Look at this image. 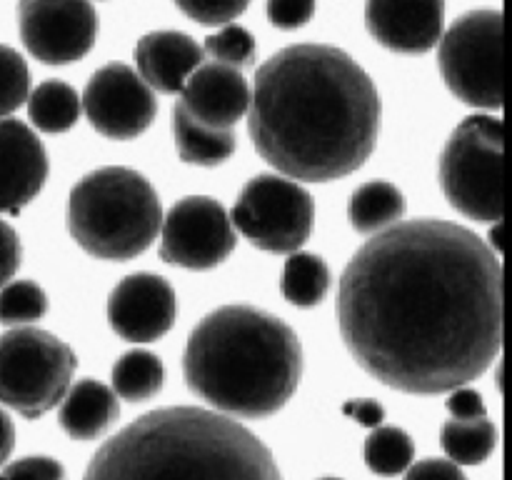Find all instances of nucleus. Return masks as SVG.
I'll use <instances>...</instances> for the list:
<instances>
[{"label": "nucleus", "instance_id": "f257e3e1", "mask_svg": "<svg viewBox=\"0 0 512 480\" xmlns=\"http://www.w3.org/2000/svg\"><path fill=\"white\" fill-rule=\"evenodd\" d=\"M338 323L355 363L380 383L450 393L480 378L503 348V265L465 225L395 223L345 265Z\"/></svg>", "mask_w": 512, "mask_h": 480}, {"label": "nucleus", "instance_id": "f03ea898", "mask_svg": "<svg viewBox=\"0 0 512 480\" xmlns=\"http://www.w3.org/2000/svg\"><path fill=\"white\" fill-rule=\"evenodd\" d=\"M248 130L260 158L280 175L305 183L345 178L378 143V88L345 50L293 45L255 73Z\"/></svg>", "mask_w": 512, "mask_h": 480}, {"label": "nucleus", "instance_id": "7ed1b4c3", "mask_svg": "<svg viewBox=\"0 0 512 480\" xmlns=\"http://www.w3.org/2000/svg\"><path fill=\"white\" fill-rule=\"evenodd\" d=\"M83 480H283L263 440L218 410L140 415L98 448Z\"/></svg>", "mask_w": 512, "mask_h": 480}, {"label": "nucleus", "instance_id": "20e7f679", "mask_svg": "<svg viewBox=\"0 0 512 480\" xmlns=\"http://www.w3.org/2000/svg\"><path fill=\"white\" fill-rule=\"evenodd\" d=\"M188 388L230 418H268L295 395L303 348L278 315L248 303L223 305L190 333L183 355Z\"/></svg>", "mask_w": 512, "mask_h": 480}, {"label": "nucleus", "instance_id": "39448f33", "mask_svg": "<svg viewBox=\"0 0 512 480\" xmlns=\"http://www.w3.org/2000/svg\"><path fill=\"white\" fill-rule=\"evenodd\" d=\"M163 208L153 183L123 165L83 175L68 198V230L98 260H130L160 233Z\"/></svg>", "mask_w": 512, "mask_h": 480}, {"label": "nucleus", "instance_id": "423d86ee", "mask_svg": "<svg viewBox=\"0 0 512 480\" xmlns=\"http://www.w3.org/2000/svg\"><path fill=\"white\" fill-rule=\"evenodd\" d=\"M440 188L470 220H503V120L488 113L465 118L440 155Z\"/></svg>", "mask_w": 512, "mask_h": 480}, {"label": "nucleus", "instance_id": "0eeeda50", "mask_svg": "<svg viewBox=\"0 0 512 480\" xmlns=\"http://www.w3.org/2000/svg\"><path fill=\"white\" fill-rule=\"evenodd\" d=\"M73 348L48 330L20 325L0 335V403L35 420L60 403L73 383Z\"/></svg>", "mask_w": 512, "mask_h": 480}, {"label": "nucleus", "instance_id": "6e6552de", "mask_svg": "<svg viewBox=\"0 0 512 480\" xmlns=\"http://www.w3.org/2000/svg\"><path fill=\"white\" fill-rule=\"evenodd\" d=\"M438 63L445 85L470 108H503V13L470 10L438 40Z\"/></svg>", "mask_w": 512, "mask_h": 480}, {"label": "nucleus", "instance_id": "1a4fd4ad", "mask_svg": "<svg viewBox=\"0 0 512 480\" xmlns=\"http://www.w3.org/2000/svg\"><path fill=\"white\" fill-rule=\"evenodd\" d=\"M233 228L265 253H293L313 233L315 203L288 175L260 173L245 183L233 205Z\"/></svg>", "mask_w": 512, "mask_h": 480}, {"label": "nucleus", "instance_id": "9d476101", "mask_svg": "<svg viewBox=\"0 0 512 480\" xmlns=\"http://www.w3.org/2000/svg\"><path fill=\"white\" fill-rule=\"evenodd\" d=\"M160 258L175 268H218L235 250V228L223 203L208 195L178 200L160 223Z\"/></svg>", "mask_w": 512, "mask_h": 480}, {"label": "nucleus", "instance_id": "9b49d317", "mask_svg": "<svg viewBox=\"0 0 512 480\" xmlns=\"http://www.w3.org/2000/svg\"><path fill=\"white\" fill-rule=\"evenodd\" d=\"M18 28L25 50L45 65L85 58L98 35V13L90 0H20Z\"/></svg>", "mask_w": 512, "mask_h": 480}, {"label": "nucleus", "instance_id": "f8f14e48", "mask_svg": "<svg viewBox=\"0 0 512 480\" xmlns=\"http://www.w3.org/2000/svg\"><path fill=\"white\" fill-rule=\"evenodd\" d=\"M80 105L90 125L113 140L138 138L158 115L155 90L125 63H108L95 70Z\"/></svg>", "mask_w": 512, "mask_h": 480}, {"label": "nucleus", "instance_id": "ddd939ff", "mask_svg": "<svg viewBox=\"0 0 512 480\" xmlns=\"http://www.w3.org/2000/svg\"><path fill=\"white\" fill-rule=\"evenodd\" d=\"M175 290L163 275L133 273L108 298V323L128 343H153L175 323Z\"/></svg>", "mask_w": 512, "mask_h": 480}, {"label": "nucleus", "instance_id": "4468645a", "mask_svg": "<svg viewBox=\"0 0 512 480\" xmlns=\"http://www.w3.org/2000/svg\"><path fill=\"white\" fill-rule=\"evenodd\" d=\"M365 25L383 48L423 55L443 35L445 0H368Z\"/></svg>", "mask_w": 512, "mask_h": 480}, {"label": "nucleus", "instance_id": "2eb2a0df", "mask_svg": "<svg viewBox=\"0 0 512 480\" xmlns=\"http://www.w3.org/2000/svg\"><path fill=\"white\" fill-rule=\"evenodd\" d=\"M178 105L200 123L233 130V125L248 115L250 85L240 68L203 60L180 88Z\"/></svg>", "mask_w": 512, "mask_h": 480}, {"label": "nucleus", "instance_id": "dca6fc26", "mask_svg": "<svg viewBox=\"0 0 512 480\" xmlns=\"http://www.w3.org/2000/svg\"><path fill=\"white\" fill-rule=\"evenodd\" d=\"M48 180V153L33 128L0 118V213H18Z\"/></svg>", "mask_w": 512, "mask_h": 480}, {"label": "nucleus", "instance_id": "f3484780", "mask_svg": "<svg viewBox=\"0 0 512 480\" xmlns=\"http://www.w3.org/2000/svg\"><path fill=\"white\" fill-rule=\"evenodd\" d=\"M203 60V48L178 30H155L135 45L138 75L158 93H180L185 80Z\"/></svg>", "mask_w": 512, "mask_h": 480}, {"label": "nucleus", "instance_id": "a211bd4d", "mask_svg": "<svg viewBox=\"0 0 512 480\" xmlns=\"http://www.w3.org/2000/svg\"><path fill=\"white\" fill-rule=\"evenodd\" d=\"M120 398L100 380L83 378L70 385L58 403V423L73 440H95L118 420Z\"/></svg>", "mask_w": 512, "mask_h": 480}, {"label": "nucleus", "instance_id": "6ab92c4d", "mask_svg": "<svg viewBox=\"0 0 512 480\" xmlns=\"http://www.w3.org/2000/svg\"><path fill=\"white\" fill-rule=\"evenodd\" d=\"M173 140L180 160L188 165H200V168L225 163L235 153L233 130L200 123L180 105L173 108Z\"/></svg>", "mask_w": 512, "mask_h": 480}, {"label": "nucleus", "instance_id": "aec40b11", "mask_svg": "<svg viewBox=\"0 0 512 480\" xmlns=\"http://www.w3.org/2000/svg\"><path fill=\"white\" fill-rule=\"evenodd\" d=\"M405 215V195L390 180H368L348 200V220L358 233L375 235L400 223Z\"/></svg>", "mask_w": 512, "mask_h": 480}, {"label": "nucleus", "instance_id": "412c9836", "mask_svg": "<svg viewBox=\"0 0 512 480\" xmlns=\"http://www.w3.org/2000/svg\"><path fill=\"white\" fill-rule=\"evenodd\" d=\"M163 380V360L143 348L123 353L110 370V383H113L110 388L120 400H128V403H143V400L155 398L163 388Z\"/></svg>", "mask_w": 512, "mask_h": 480}, {"label": "nucleus", "instance_id": "4be33fe9", "mask_svg": "<svg viewBox=\"0 0 512 480\" xmlns=\"http://www.w3.org/2000/svg\"><path fill=\"white\" fill-rule=\"evenodd\" d=\"M28 115L43 133H65L80 118V95L65 80H43L28 93Z\"/></svg>", "mask_w": 512, "mask_h": 480}, {"label": "nucleus", "instance_id": "5701e85b", "mask_svg": "<svg viewBox=\"0 0 512 480\" xmlns=\"http://www.w3.org/2000/svg\"><path fill=\"white\" fill-rule=\"evenodd\" d=\"M280 290H283L285 300L298 308H313V305L323 303L330 290L328 263L315 253L293 250L285 260Z\"/></svg>", "mask_w": 512, "mask_h": 480}, {"label": "nucleus", "instance_id": "b1692460", "mask_svg": "<svg viewBox=\"0 0 512 480\" xmlns=\"http://www.w3.org/2000/svg\"><path fill=\"white\" fill-rule=\"evenodd\" d=\"M440 445H443L448 460L458 465H478L493 455L498 445V430L488 418L478 420H453L440 430Z\"/></svg>", "mask_w": 512, "mask_h": 480}, {"label": "nucleus", "instance_id": "393cba45", "mask_svg": "<svg viewBox=\"0 0 512 480\" xmlns=\"http://www.w3.org/2000/svg\"><path fill=\"white\" fill-rule=\"evenodd\" d=\"M415 458V443L403 428L395 425H378L365 440V465L375 475L393 478L405 473Z\"/></svg>", "mask_w": 512, "mask_h": 480}, {"label": "nucleus", "instance_id": "a878e982", "mask_svg": "<svg viewBox=\"0 0 512 480\" xmlns=\"http://www.w3.org/2000/svg\"><path fill=\"white\" fill-rule=\"evenodd\" d=\"M48 313V295L35 280H13L0 285V323L10 328L38 323Z\"/></svg>", "mask_w": 512, "mask_h": 480}, {"label": "nucleus", "instance_id": "bb28decb", "mask_svg": "<svg viewBox=\"0 0 512 480\" xmlns=\"http://www.w3.org/2000/svg\"><path fill=\"white\" fill-rule=\"evenodd\" d=\"M203 53L210 55V60H215V63L248 68L255 60V38L243 25H220L218 33L205 40Z\"/></svg>", "mask_w": 512, "mask_h": 480}, {"label": "nucleus", "instance_id": "cd10ccee", "mask_svg": "<svg viewBox=\"0 0 512 480\" xmlns=\"http://www.w3.org/2000/svg\"><path fill=\"white\" fill-rule=\"evenodd\" d=\"M28 63L18 50L0 45V118L15 113L28 100Z\"/></svg>", "mask_w": 512, "mask_h": 480}, {"label": "nucleus", "instance_id": "c85d7f7f", "mask_svg": "<svg viewBox=\"0 0 512 480\" xmlns=\"http://www.w3.org/2000/svg\"><path fill=\"white\" fill-rule=\"evenodd\" d=\"M248 3L250 0H175V5L190 20L200 25H213V28L233 23L238 15L245 13Z\"/></svg>", "mask_w": 512, "mask_h": 480}, {"label": "nucleus", "instance_id": "c756f323", "mask_svg": "<svg viewBox=\"0 0 512 480\" xmlns=\"http://www.w3.org/2000/svg\"><path fill=\"white\" fill-rule=\"evenodd\" d=\"M0 480H65V468L50 455H28L3 465Z\"/></svg>", "mask_w": 512, "mask_h": 480}, {"label": "nucleus", "instance_id": "7c9ffc66", "mask_svg": "<svg viewBox=\"0 0 512 480\" xmlns=\"http://www.w3.org/2000/svg\"><path fill=\"white\" fill-rule=\"evenodd\" d=\"M268 20L280 30L303 28L315 15V0H268Z\"/></svg>", "mask_w": 512, "mask_h": 480}, {"label": "nucleus", "instance_id": "2f4dec72", "mask_svg": "<svg viewBox=\"0 0 512 480\" xmlns=\"http://www.w3.org/2000/svg\"><path fill=\"white\" fill-rule=\"evenodd\" d=\"M445 408H448L450 418L453 420L488 418V408H485L483 395L475 388H468V385H458V388L450 390Z\"/></svg>", "mask_w": 512, "mask_h": 480}, {"label": "nucleus", "instance_id": "473e14b6", "mask_svg": "<svg viewBox=\"0 0 512 480\" xmlns=\"http://www.w3.org/2000/svg\"><path fill=\"white\" fill-rule=\"evenodd\" d=\"M405 480H468V475L453 460L425 458L420 463H410Z\"/></svg>", "mask_w": 512, "mask_h": 480}, {"label": "nucleus", "instance_id": "72a5a7b5", "mask_svg": "<svg viewBox=\"0 0 512 480\" xmlns=\"http://www.w3.org/2000/svg\"><path fill=\"white\" fill-rule=\"evenodd\" d=\"M20 258H23V248H20L18 233L13 225L0 220V285L13 280L15 270L20 268Z\"/></svg>", "mask_w": 512, "mask_h": 480}, {"label": "nucleus", "instance_id": "f704fd0d", "mask_svg": "<svg viewBox=\"0 0 512 480\" xmlns=\"http://www.w3.org/2000/svg\"><path fill=\"white\" fill-rule=\"evenodd\" d=\"M343 413L350 415L355 423H360L363 428H370V430L378 428V425L385 420V408L375 398L348 400V403L343 405Z\"/></svg>", "mask_w": 512, "mask_h": 480}, {"label": "nucleus", "instance_id": "c9c22d12", "mask_svg": "<svg viewBox=\"0 0 512 480\" xmlns=\"http://www.w3.org/2000/svg\"><path fill=\"white\" fill-rule=\"evenodd\" d=\"M13 445H15L13 420H10V415L0 408V468L5 465L8 455L13 453Z\"/></svg>", "mask_w": 512, "mask_h": 480}, {"label": "nucleus", "instance_id": "e433bc0d", "mask_svg": "<svg viewBox=\"0 0 512 480\" xmlns=\"http://www.w3.org/2000/svg\"><path fill=\"white\" fill-rule=\"evenodd\" d=\"M490 248L495 250V253H500L503 250V223H493V230H490Z\"/></svg>", "mask_w": 512, "mask_h": 480}, {"label": "nucleus", "instance_id": "4c0bfd02", "mask_svg": "<svg viewBox=\"0 0 512 480\" xmlns=\"http://www.w3.org/2000/svg\"><path fill=\"white\" fill-rule=\"evenodd\" d=\"M318 480H343V478H318Z\"/></svg>", "mask_w": 512, "mask_h": 480}]
</instances>
